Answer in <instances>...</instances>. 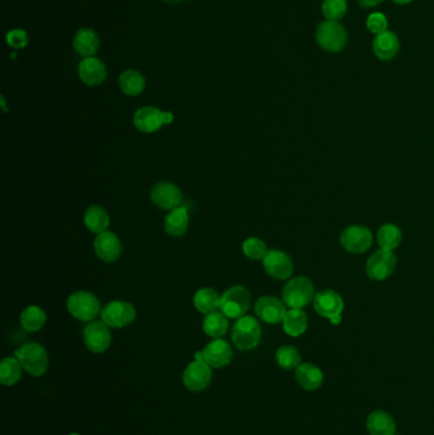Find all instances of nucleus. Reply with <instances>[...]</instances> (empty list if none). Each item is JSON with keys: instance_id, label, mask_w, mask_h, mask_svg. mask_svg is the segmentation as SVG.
Segmentation results:
<instances>
[{"instance_id": "4468645a", "label": "nucleus", "mask_w": 434, "mask_h": 435, "mask_svg": "<svg viewBox=\"0 0 434 435\" xmlns=\"http://www.w3.org/2000/svg\"><path fill=\"white\" fill-rule=\"evenodd\" d=\"M373 242L372 232L364 226H351L340 234V243L345 251L351 253H363L370 250Z\"/></svg>"}, {"instance_id": "bb28decb", "label": "nucleus", "mask_w": 434, "mask_h": 435, "mask_svg": "<svg viewBox=\"0 0 434 435\" xmlns=\"http://www.w3.org/2000/svg\"><path fill=\"white\" fill-rule=\"evenodd\" d=\"M283 330L292 337H298L306 332L308 326L306 312L303 309L291 308L283 320Z\"/></svg>"}, {"instance_id": "f704fd0d", "label": "nucleus", "mask_w": 434, "mask_h": 435, "mask_svg": "<svg viewBox=\"0 0 434 435\" xmlns=\"http://www.w3.org/2000/svg\"><path fill=\"white\" fill-rule=\"evenodd\" d=\"M242 253L247 259L259 261V260H264L269 251L264 240L256 238V237H250L242 243Z\"/></svg>"}, {"instance_id": "a19ab883", "label": "nucleus", "mask_w": 434, "mask_h": 435, "mask_svg": "<svg viewBox=\"0 0 434 435\" xmlns=\"http://www.w3.org/2000/svg\"><path fill=\"white\" fill-rule=\"evenodd\" d=\"M162 1H165V3H168V4H179L181 1H184V0H162Z\"/></svg>"}, {"instance_id": "b1692460", "label": "nucleus", "mask_w": 434, "mask_h": 435, "mask_svg": "<svg viewBox=\"0 0 434 435\" xmlns=\"http://www.w3.org/2000/svg\"><path fill=\"white\" fill-rule=\"evenodd\" d=\"M189 228V211L186 207L173 209L165 219V231L171 237H182Z\"/></svg>"}, {"instance_id": "e433bc0d", "label": "nucleus", "mask_w": 434, "mask_h": 435, "mask_svg": "<svg viewBox=\"0 0 434 435\" xmlns=\"http://www.w3.org/2000/svg\"><path fill=\"white\" fill-rule=\"evenodd\" d=\"M6 41H7L8 46L12 47L13 50H23L28 46L30 37H28V33L25 30L13 28V30L7 32Z\"/></svg>"}, {"instance_id": "dca6fc26", "label": "nucleus", "mask_w": 434, "mask_h": 435, "mask_svg": "<svg viewBox=\"0 0 434 435\" xmlns=\"http://www.w3.org/2000/svg\"><path fill=\"white\" fill-rule=\"evenodd\" d=\"M78 76L88 87L101 86L107 78V68L101 59L84 57L78 64Z\"/></svg>"}, {"instance_id": "2f4dec72", "label": "nucleus", "mask_w": 434, "mask_h": 435, "mask_svg": "<svg viewBox=\"0 0 434 435\" xmlns=\"http://www.w3.org/2000/svg\"><path fill=\"white\" fill-rule=\"evenodd\" d=\"M377 240L382 250L394 251L401 243V231L395 224H385L377 233Z\"/></svg>"}, {"instance_id": "412c9836", "label": "nucleus", "mask_w": 434, "mask_h": 435, "mask_svg": "<svg viewBox=\"0 0 434 435\" xmlns=\"http://www.w3.org/2000/svg\"><path fill=\"white\" fill-rule=\"evenodd\" d=\"M372 49L377 59H380L381 62H389L395 59L396 55L399 54L400 41L395 32L387 30L383 33L377 35L372 42Z\"/></svg>"}, {"instance_id": "f3484780", "label": "nucleus", "mask_w": 434, "mask_h": 435, "mask_svg": "<svg viewBox=\"0 0 434 435\" xmlns=\"http://www.w3.org/2000/svg\"><path fill=\"white\" fill-rule=\"evenodd\" d=\"M182 192L176 185L171 182H160L151 191V200L156 207L163 210H173L182 204Z\"/></svg>"}, {"instance_id": "72a5a7b5", "label": "nucleus", "mask_w": 434, "mask_h": 435, "mask_svg": "<svg viewBox=\"0 0 434 435\" xmlns=\"http://www.w3.org/2000/svg\"><path fill=\"white\" fill-rule=\"evenodd\" d=\"M321 11L327 21L340 22L348 12L346 0H322Z\"/></svg>"}, {"instance_id": "2eb2a0df", "label": "nucleus", "mask_w": 434, "mask_h": 435, "mask_svg": "<svg viewBox=\"0 0 434 435\" xmlns=\"http://www.w3.org/2000/svg\"><path fill=\"white\" fill-rule=\"evenodd\" d=\"M264 270L276 280H286L293 274V261L281 250H270L262 260Z\"/></svg>"}, {"instance_id": "f257e3e1", "label": "nucleus", "mask_w": 434, "mask_h": 435, "mask_svg": "<svg viewBox=\"0 0 434 435\" xmlns=\"http://www.w3.org/2000/svg\"><path fill=\"white\" fill-rule=\"evenodd\" d=\"M14 356L20 360L23 371L33 377H42L49 371V354L39 342H27L16 350Z\"/></svg>"}, {"instance_id": "6ab92c4d", "label": "nucleus", "mask_w": 434, "mask_h": 435, "mask_svg": "<svg viewBox=\"0 0 434 435\" xmlns=\"http://www.w3.org/2000/svg\"><path fill=\"white\" fill-rule=\"evenodd\" d=\"M95 253L97 257L103 261V262H115L120 259L122 253V245L120 242V238L112 232H103V233L97 234L95 242Z\"/></svg>"}, {"instance_id": "c85d7f7f", "label": "nucleus", "mask_w": 434, "mask_h": 435, "mask_svg": "<svg viewBox=\"0 0 434 435\" xmlns=\"http://www.w3.org/2000/svg\"><path fill=\"white\" fill-rule=\"evenodd\" d=\"M23 368L16 356H7L0 363V383L6 387L17 385L22 378Z\"/></svg>"}, {"instance_id": "0eeeda50", "label": "nucleus", "mask_w": 434, "mask_h": 435, "mask_svg": "<svg viewBox=\"0 0 434 435\" xmlns=\"http://www.w3.org/2000/svg\"><path fill=\"white\" fill-rule=\"evenodd\" d=\"M173 121V114L168 111H162L156 106H146L135 112L134 127L141 133L151 134L158 132L163 125H168Z\"/></svg>"}, {"instance_id": "20e7f679", "label": "nucleus", "mask_w": 434, "mask_h": 435, "mask_svg": "<svg viewBox=\"0 0 434 435\" xmlns=\"http://www.w3.org/2000/svg\"><path fill=\"white\" fill-rule=\"evenodd\" d=\"M66 308L76 320L82 322H92L97 315H101V304L93 293L79 290L68 298Z\"/></svg>"}, {"instance_id": "423d86ee", "label": "nucleus", "mask_w": 434, "mask_h": 435, "mask_svg": "<svg viewBox=\"0 0 434 435\" xmlns=\"http://www.w3.org/2000/svg\"><path fill=\"white\" fill-rule=\"evenodd\" d=\"M251 306V296L245 286L235 285L225 290L221 296L219 309L232 320H238L246 315Z\"/></svg>"}, {"instance_id": "ea45409f", "label": "nucleus", "mask_w": 434, "mask_h": 435, "mask_svg": "<svg viewBox=\"0 0 434 435\" xmlns=\"http://www.w3.org/2000/svg\"><path fill=\"white\" fill-rule=\"evenodd\" d=\"M394 3L396 4H399V6H406L409 3H411V1H414V0H392Z\"/></svg>"}, {"instance_id": "5701e85b", "label": "nucleus", "mask_w": 434, "mask_h": 435, "mask_svg": "<svg viewBox=\"0 0 434 435\" xmlns=\"http://www.w3.org/2000/svg\"><path fill=\"white\" fill-rule=\"evenodd\" d=\"M367 429L370 435H395V420L386 411H373L367 417Z\"/></svg>"}, {"instance_id": "7ed1b4c3", "label": "nucleus", "mask_w": 434, "mask_h": 435, "mask_svg": "<svg viewBox=\"0 0 434 435\" xmlns=\"http://www.w3.org/2000/svg\"><path fill=\"white\" fill-rule=\"evenodd\" d=\"M230 336L237 349L242 352L252 350L262 340L260 323L252 315H243L233 325Z\"/></svg>"}, {"instance_id": "393cba45", "label": "nucleus", "mask_w": 434, "mask_h": 435, "mask_svg": "<svg viewBox=\"0 0 434 435\" xmlns=\"http://www.w3.org/2000/svg\"><path fill=\"white\" fill-rule=\"evenodd\" d=\"M119 87L122 93L129 97L139 95L146 89V76L138 70H125L119 76Z\"/></svg>"}, {"instance_id": "6e6552de", "label": "nucleus", "mask_w": 434, "mask_h": 435, "mask_svg": "<svg viewBox=\"0 0 434 435\" xmlns=\"http://www.w3.org/2000/svg\"><path fill=\"white\" fill-rule=\"evenodd\" d=\"M313 308L319 315L330 320L334 325H338L341 322L344 299L335 290H322L313 298Z\"/></svg>"}, {"instance_id": "f03ea898", "label": "nucleus", "mask_w": 434, "mask_h": 435, "mask_svg": "<svg viewBox=\"0 0 434 435\" xmlns=\"http://www.w3.org/2000/svg\"><path fill=\"white\" fill-rule=\"evenodd\" d=\"M315 37L322 50L332 54L341 52L348 44V32L344 25L327 19L317 25Z\"/></svg>"}, {"instance_id": "79ce46f5", "label": "nucleus", "mask_w": 434, "mask_h": 435, "mask_svg": "<svg viewBox=\"0 0 434 435\" xmlns=\"http://www.w3.org/2000/svg\"><path fill=\"white\" fill-rule=\"evenodd\" d=\"M9 57H11V59H12V60H16V57H17V52H16V50L12 51Z\"/></svg>"}, {"instance_id": "473e14b6", "label": "nucleus", "mask_w": 434, "mask_h": 435, "mask_svg": "<svg viewBox=\"0 0 434 435\" xmlns=\"http://www.w3.org/2000/svg\"><path fill=\"white\" fill-rule=\"evenodd\" d=\"M275 359L278 366L286 371H293L302 364L300 352L292 345H283L276 350Z\"/></svg>"}, {"instance_id": "4be33fe9", "label": "nucleus", "mask_w": 434, "mask_h": 435, "mask_svg": "<svg viewBox=\"0 0 434 435\" xmlns=\"http://www.w3.org/2000/svg\"><path fill=\"white\" fill-rule=\"evenodd\" d=\"M295 379L298 385L307 391H315L322 385L324 373L319 366L311 363H302L295 369Z\"/></svg>"}, {"instance_id": "aec40b11", "label": "nucleus", "mask_w": 434, "mask_h": 435, "mask_svg": "<svg viewBox=\"0 0 434 435\" xmlns=\"http://www.w3.org/2000/svg\"><path fill=\"white\" fill-rule=\"evenodd\" d=\"M101 47V40L95 30L90 27L79 28L73 37V49L79 57H96Z\"/></svg>"}, {"instance_id": "c03bdc74", "label": "nucleus", "mask_w": 434, "mask_h": 435, "mask_svg": "<svg viewBox=\"0 0 434 435\" xmlns=\"http://www.w3.org/2000/svg\"><path fill=\"white\" fill-rule=\"evenodd\" d=\"M396 435V434H395Z\"/></svg>"}, {"instance_id": "58836bf2", "label": "nucleus", "mask_w": 434, "mask_h": 435, "mask_svg": "<svg viewBox=\"0 0 434 435\" xmlns=\"http://www.w3.org/2000/svg\"><path fill=\"white\" fill-rule=\"evenodd\" d=\"M0 100H1V108H3V111H4V112H6V114H7V112H8V108H7V103H6V97H4V95H0Z\"/></svg>"}, {"instance_id": "a878e982", "label": "nucleus", "mask_w": 434, "mask_h": 435, "mask_svg": "<svg viewBox=\"0 0 434 435\" xmlns=\"http://www.w3.org/2000/svg\"><path fill=\"white\" fill-rule=\"evenodd\" d=\"M84 224L92 233H103L110 227L109 213L100 205H92L86 210Z\"/></svg>"}, {"instance_id": "c756f323", "label": "nucleus", "mask_w": 434, "mask_h": 435, "mask_svg": "<svg viewBox=\"0 0 434 435\" xmlns=\"http://www.w3.org/2000/svg\"><path fill=\"white\" fill-rule=\"evenodd\" d=\"M230 327L228 317L224 315L223 312H211L203 321V330L205 334L213 339H221L224 335L227 334Z\"/></svg>"}, {"instance_id": "c9c22d12", "label": "nucleus", "mask_w": 434, "mask_h": 435, "mask_svg": "<svg viewBox=\"0 0 434 435\" xmlns=\"http://www.w3.org/2000/svg\"><path fill=\"white\" fill-rule=\"evenodd\" d=\"M367 30L373 35H380L389 30V19L382 12H372L365 21Z\"/></svg>"}, {"instance_id": "ddd939ff", "label": "nucleus", "mask_w": 434, "mask_h": 435, "mask_svg": "<svg viewBox=\"0 0 434 435\" xmlns=\"http://www.w3.org/2000/svg\"><path fill=\"white\" fill-rule=\"evenodd\" d=\"M396 269V256L394 251L387 250H378L370 256L367 265L365 272L368 278L376 282H382L389 278Z\"/></svg>"}, {"instance_id": "a211bd4d", "label": "nucleus", "mask_w": 434, "mask_h": 435, "mask_svg": "<svg viewBox=\"0 0 434 435\" xmlns=\"http://www.w3.org/2000/svg\"><path fill=\"white\" fill-rule=\"evenodd\" d=\"M255 313L262 321L269 325H278L283 322L287 313L286 303L275 296H262L256 301Z\"/></svg>"}, {"instance_id": "7c9ffc66", "label": "nucleus", "mask_w": 434, "mask_h": 435, "mask_svg": "<svg viewBox=\"0 0 434 435\" xmlns=\"http://www.w3.org/2000/svg\"><path fill=\"white\" fill-rule=\"evenodd\" d=\"M20 326L28 332H37L45 326L46 313L39 306H28L20 315Z\"/></svg>"}, {"instance_id": "9b49d317", "label": "nucleus", "mask_w": 434, "mask_h": 435, "mask_svg": "<svg viewBox=\"0 0 434 435\" xmlns=\"http://www.w3.org/2000/svg\"><path fill=\"white\" fill-rule=\"evenodd\" d=\"M213 379V368L203 360H192L182 373V382L189 391L201 392L206 390Z\"/></svg>"}, {"instance_id": "37998d69", "label": "nucleus", "mask_w": 434, "mask_h": 435, "mask_svg": "<svg viewBox=\"0 0 434 435\" xmlns=\"http://www.w3.org/2000/svg\"><path fill=\"white\" fill-rule=\"evenodd\" d=\"M69 435H81V434H78V433H71V434Z\"/></svg>"}, {"instance_id": "4c0bfd02", "label": "nucleus", "mask_w": 434, "mask_h": 435, "mask_svg": "<svg viewBox=\"0 0 434 435\" xmlns=\"http://www.w3.org/2000/svg\"><path fill=\"white\" fill-rule=\"evenodd\" d=\"M383 0H358V4L362 8H373L381 4Z\"/></svg>"}, {"instance_id": "f8f14e48", "label": "nucleus", "mask_w": 434, "mask_h": 435, "mask_svg": "<svg viewBox=\"0 0 434 435\" xmlns=\"http://www.w3.org/2000/svg\"><path fill=\"white\" fill-rule=\"evenodd\" d=\"M83 341L90 353L103 354L109 350L112 335L103 321L88 322L83 330Z\"/></svg>"}, {"instance_id": "1a4fd4ad", "label": "nucleus", "mask_w": 434, "mask_h": 435, "mask_svg": "<svg viewBox=\"0 0 434 435\" xmlns=\"http://www.w3.org/2000/svg\"><path fill=\"white\" fill-rule=\"evenodd\" d=\"M136 318V311L131 303L124 301H114L103 307L101 311V320L109 327H128Z\"/></svg>"}, {"instance_id": "cd10ccee", "label": "nucleus", "mask_w": 434, "mask_h": 435, "mask_svg": "<svg viewBox=\"0 0 434 435\" xmlns=\"http://www.w3.org/2000/svg\"><path fill=\"white\" fill-rule=\"evenodd\" d=\"M194 306L198 312L209 315L221 306V296L213 288H201L194 296Z\"/></svg>"}, {"instance_id": "9d476101", "label": "nucleus", "mask_w": 434, "mask_h": 435, "mask_svg": "<svg viewBox=\"0 0 434 435\" xmlns=\"http://www.w3.org/2000/svg\"><path fill=\"white\" fill-rule=\"evenodd\" d=\"M232 358H233L232 347L228 341L223 340L222 337L211 340L204 347V350L195 353V359L203 360L213 369H221L230 366Z\"/></svg>"}, {"instance_id": "39448f33", "label": "nucleus", "mask_w": 434, "mask_h": 435, "mask_svg": "<svg viewBox=\"0 0 434 435\" xmlns=\"http://www.w3.org/2000/svg\"><path fill=\"white\" fill-rule=\"evenodd\" d=\"M283 302L289 308H300L306 307L307 304L313 302L315 298V286L312 282L306 277H298L288 282L283 289Z\"/></svg>"}]
</instances>
